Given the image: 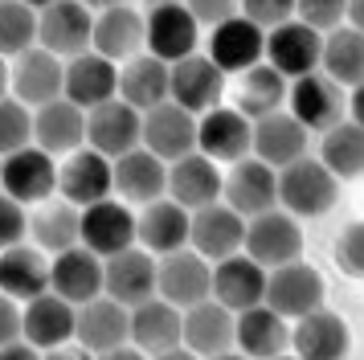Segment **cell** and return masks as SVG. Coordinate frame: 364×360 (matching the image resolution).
I'll return each instance as SVG.
<instances>
[{
	"instance_id": "36",
	"label": "cell",
	"mask_w": 364,
	"mask_h": 360,
	"mask_svg": "<svg viewBox=\"0 0 364 360\" xmlns=\"http://www.w3.org/2000/svg\"><path fill=\"white\" fill-rule=\"evenodd\" d=\"M95 49L111 62H127L139 49H148V16H139L132 4H119L95 16Z\"/></svg>"
},
{
	"instance_id": "25",
	"label": "cell",
	"mask_w": 364,
	"mask_h": 360,
	"mask_svg": "<svg viewBox=\"0 0 364 360\" xmlns=\"http://www.w3.org/2000/svg\"><path fill=\"white\" fill-rule=\"evenodd\" d=\"M200 21L184 0H168L148 9V49L164 62H181L188 53H197Z\"/></svg>"
},
{
	"instance_id": "40",
	"label": "cell",
	"mask_w": 364,
	"mask_h": 360,
	"mask_svg": "<svg viewBox=\"0 0 364 360\" xmlns=\"http://www.w3.org/2000/svg\"><path fill=\"white\" fill-rule=\"evenodd\" d=\"M340 86H360L364 82V29L356 25H340V29L323 33V65Z\"/></svg>"
},
{
	"instance_id": "16",
	"label": "cell",
	"mask_w": 364,
	"mask_h": 360,
	"mask_svg": "<svg viewBox=\"0 0 364 360\" xmlns=\"http://www.w3.org/2000/svg\"><path fill=\"white\" fill-rule=\"evenodd\" d=\"M266 303L274 311H282L287 319H299L307 311L323 307V275L303 258L287 262V266H274L270 282H266Z\"/></svg>"
},
{
	"instance_id": "22",
	"label": "cell",
	"mask_w": 364,
	"mask_h": 360,
	"mask_svg": "<svg viewBox=\"0 0 364 360\" xmlns=\"http://www.w3.org/2000/svg\"><path fill=\"white\" fill-rule=\"evenodd\" d=\"M197 147L217 164H237L254 156V119L237 107H213L200 115V139Z\"/></svg>"
},
{
	"instance_id": "11",
	"label": "cell",
	"mask_w": 364,
	"mask_h": 360,
	"mask_svg": "<svg viewBox=\"0 0 364 360\" xmlns=\"http://www.w3.org/2000/svg\"><path fill=\"white\" fill-rule=\"evenodd\" d=\"M58 193L74 205H95L115 193V160L102 156L99 147H78L70 152L62 172H58Z\"/></svg>"
},
{
	"instance_id": "54",
	"label": "cell",
	"mask_w": 364,
	"mask_h": 360,
	"mask_svg": "<svg viewBox=\"0 0 364 360\" xmlns=\"http://www.w3.org/2000/svg\"><path fill=\"white\" fill-rule=\"evenodd\" d=\"M144 4H148V9H156V4H168V0H144Z\"/></svg>"
},
{
	"instance_id": "35",
	"label": "cell",
	"mask_w": 364,
	"mask_h": 360,
	"mask_svg": "<svg viewBox=\"0 0 364 360\" xmlns=\"http://www.w3.org/2000/svg\"><path fill=\"white\" fill-rule=\"evenodd\" d=\"M188 238H193V209H184L172 196H160V201L144 205V213H139V245H148L151 254H172V250L188 245Z\"/></svg>"
},
{
	"instance_id": "17",
	"label": "cell",
	"mask_w": 364,
	"mask_h": 360,
	"mask_svg": "<svg viewBox=\"0 0 364 360\" xmlns=\"http://www.w3.org/2000/svg\"><path fill=\"white\" fill-rule=\"evenodd\" d=\"M209 58L225 74H246L250 65H258L266 58V29L258 21H250L246 13L230 16L209 33Z\"/></svg>"
},
{
	"instance_id": "51",
	"label": "cell",
	"mask_w": 364,
	"mask_h": 360,
	"mask_svg": "<svg viewBox=\"0 0 364 360\" xmlns=\"http://www.w3.org/2000/svg\"><path fill=\"white\" fill-rule=\"evenodd\" d=\"M348 25L364 29V0H348Z\"/></svg>"
},
{
	"instance_id": "20",
	"label": "cell",
	"mask_w": 364,
	"mask_h": 360,
	"mask_svg": "<svg viewBox=\"0 0 364 360\" xmlns=\"http://www.w3.org/2000/svg\"><path fill=\"white\" fill-rule=\"evenodd\" d=\"M160 295L176 307H193L200 299L213 295V266L200 250H172V254H160Z\"/></svg>"
},
{
	"instance_id": "13",
	"label": "cell",
	"mask_w": 364,
	"mask_h": 360,
	"mask_svg": "<svg viewBox=\"0 0 364 360\" xmlns=\"http://www.w3.org/2000/svg\"><path fill=\"white\" fill-rule=\"evenodd\" d=\"M246 226H250V217H242L230 201H213V205L193 213V238H188V245L200 250L209 262H221L230 254L246 250Z\"/></svg>"
},
{
	"instance_id": "5",
	"label": "cell",
	"mask_w": 364,
	"mask_h": 360,
	"mask_svg": "<svg viewBox=\"0 0 364 360\" xmlns=\"http://www.w3.org/2000/svg\"><path fill=\"white\" fill-rule=\"evenodd\" d=\"M246 254L258 258L266 270L274 266H287V262L303 258V229H299V217L291 209H266L258 217H250L246 226Z\"/></svg>"
},
{
	"instance_id": "33",
	"label": "cell",
	"mask_w": 364,
	"mask_h": 360,
	"mask_svg": "<svg viewBox=\"0 0 364 360\" xmlns=\"http://www.w3.org/2000/svg\"><path fill=\"white\" fill-rule=\"evenodd\" d=\"M307 123L299 119L295 111L291 115H262V119H254V156H262L266 164H274V168H287V164H295L307 156Z\"/></svg>"
},
{
	"instance_id": "34",
	"label": "cell",
	"mask_w": 364,
	"mask_h": 360,
	"mask_svg": "<svg viewBox=\"0 0 364 360\" xmlns=\"http://www.w3.org/2000/svg\"><path fill=\"white\" fill-rule=\"evenodd\" d=\"M0 287H4V295L29 303V299H37L53 287V262H46L41 245H4Z\"/></svg>"
},
{
	"instance_id": "3",
	"label": "cell",
	"mask_w": 364,
	"mask_h": 360,
	"mask_svg": "<svg viewBox=\"0 0 364 360\" xmlns=\"http://www.w3.org/2000/svg\"><path fill=\"white\" fill-rule=\"evenodd\" d=\"M266 62L279 65L287 78H303L323 65V33L307 25L303 16H291L274 29H266Z\"/></svg>"
},
{
	"instance_id": "21",
	"label": "cell",
	"mask_w": 364,
	"mask_h": 360,
	"mask_svg": "<svg viewBox=\"0 0 364 360\" xmlns=\"http://www.w3.org/2000/svg\"><path fill=\"white\" fill-rule=\"evenodd\" d=\"M242 217H258V213L279 205V168L266 164L262 156H246V160L230 164L225 176V196Z\"/></svg>"
},
{
	"instance_id": "2",
	"label": "cell",
	"mask_w": 364,
	"mask_h": 360,
	"mask_svg": "<svg viewBox=\"0 0 364 360\" xmlns=\"http://www.w3.org/2000/svg\"><path fill=\"white\" fill-rule=\"evenodd\" d=\"M132 340L144 348V356H197L184 344V307L168 303L164 295L132 307Z\"/></svg>"
},
{
	"instance_id": "24",
	"label": "cell",
	"mask_w": 364,
	"mask_h": 360,
	"mask_svg": "<svg viewBox=\"0 0 364 360\" xmlns=\"http://www.w3.org/2000/svg\"><path fill=\"white\" fill-rule=\"evenodd\" d=\"M225 70L209 58V53H188L181 62H172V98L188 107L193 115H205L221 107V95H225Z\"/></svg>"
},
{
	"instance_id": "41",
	"label": "cell",
	"mask_w": 364,
	"mask_h": 360,
	"mask_svg": "<svg viewBox=\"0 0 364 360\" xmlns=\"http://www.w3.org/2000/svg\"><path fill=\"white\" fill-rule=\"evenodd\" d=\"M319 160L328 164L340 180L364 176V123L344 119V123L328 127L323 139H319Z\"/></svg>"
},
{
	"instance_id": "8",
	"label": "cell",
	"mask_w": 364,
	"mask_h": 360,
	"mask_svg": "<svg viewBox=\"0 0 364 360\" xmlns=\"http://www.w3.org/2000/svg\"><path fill=\"white\" fill-rule=\"evenodd\" d=\"M50 291L70 299L74 307L107 295V258H102L99 250H90L86 242L53 254V287Z\"/></svg>"
},
{
	"instance_id": "4",
	"label": "cell",
	"mask_w": 364,
	"mask_h": 360,
	"mask_svg": "<svg viewBox=\"0 0 364 360\" xmlns=\"http://www.w3.org/2000/svg\"><path fill=\"white\" fill-rule=\"evenodd\" d=\"M86 144L99 147L102 156H127L144 144V111H135L127 98H107L86 111Z\"/></svg>"
},
{
	"instance_id": "38",
	"label": "cell",
	"mask_w": 364,
	"mask_h": 360,
	"mask_svg": "<svg viewBox=\"0 0 364 360\" xmlns=\"http://www.w3.org/2000/svg\"><path fill=\"white\" fill-rule=\"evenodd\" d=\"M37 144L53 156H70L86 144V107L74 98H53L46 107H37Z\"/></svg>"
},
{
	"instance_id": "39",
	"label": "cell",
	"mask_w": 364,
	"mask_h": 360,
	"mask_svg": "<svg viewBox=\"0 0 364 360\" xmlns=\"http://www.w3.org/2000/svg\"><path fill=\"white\" fill-rule=\"evenodd\" d=\"M82 205H74V201H41V209L33 213V238L46 254H62V250H70V245L82 242Z\"/></svg>"
},
{
	"instance_id": "28",
	"label": "cell",
	"mask_w": 364,
	"mask_h": 360,
	"mask_svg": "<svg viewBox=\"0 0 364 360\" xmlns=\"http://www.w3.org/2000/svg\"><path fill=\"white\" fill-rule=\"evenodd\" d=\"M115 193L127 205H151L168 193V160L156 156L151 147H132L127 156L115 160Z\"/></svg>"
},
{
	"instance_id": "27",
	"label": "cell",
	"mask_w": 364,
	"mask_h": 360,
	"mask_svg": "<svg viewBox=\"0 0 364 360\" xmlns=\"http://www.w3.org/2000/svg\"><path fill=\"white\" fill-rule=\"evenodd\" d=\"M352 348V332L348 324L328 307H315L307 315L295 319V332H291V352L303 360H340L348 356Z\"/></svg>"
},
{
	"instance_id": "43",
	"label": "cell",
	"mask_w": 364,
	"mask_h": 360,
	"mask_svg": "<svg viewBox=\"0 0 364 360\" xmlns=\"http://www.w3.org/2000/svg\"><path fill=\"white\" fill-rule=\"evenodd\" d=\"M29 144H37V107H29L17 95H4V102H0V147H4V156Z\"/></svg>"
},
{
	"instance_id": "15",
	"label": "cell",
	"mask_w": 364,
	"mask_h": 360,
	"mask_svg": "<svg viewBox=\"0 0 364 360\" xmlns=\"http://www.w3.org/2000/svg\"><path fill=\"white\" fill-rule=\"evenodd\" d=\"M74 340L82 344L90 356H107L115 344L132 340V307L119 303L115 295H99L78 307V332Z\"/></svg>"
},
{
	"instance_id": "12",
	"label": "cell",
	"mask_w": 364,
	"mask_h": 360,
	"mask_svg": "<svg viewBox=\"0 0 364 360\" xmlns=\"http://www.w3.org/2000/svg\"><path fill=\"white\" fill-rule=\"evenodd\" d=\"M9 86L29 107H46V102L66 95V58H58L46 46L25 49V53L13 58V82Z\"/></svg>"
},
{
	"instance_id": "18",
	"label": "cell",
	"mask_w": 364,
	"mask_h": 360,
	"mask_svg": "<svg viewBox=\"0 0 364 360\" xmlns=\"http://www.w3.org/2000/svg\"><path fill=\"white\" fill-rule=\"evenodd\" d=\"M168 196L172 201H181L184 209H205V205H213L225 196V176H221V168H217L213 156H205V152H188L181 160L168 164Z\"/></svg>"
},
{
	"instance_id": "19",
	"label": "cell",
	"mask_w": 364,
	"mask_h": 360,
	"mask_svg": "<svg viewBox=\"0 0 364 360\" xmlns=\"http://www.w3.org/2000/svg\"><path fill=\"white\" fill-rule=\"evenodd\" d=\"M107 295H115L119 303H144L151 295H160V254H151L148 245H127L107 258Z\"/></svg>"
},
{
	"instance_id": "44",
	"label": "cell",
	"mask_w": 364,
	"mask_h": 360,
	"mask_svg": "<svg viewBox=\"0 0 364 360\" xmlns=\"http://www.w3.org/2000/svg\"><path fill=\"white\" fill-rule=\"evenodd\" d=\"M29 233H33V217L25 213V201H17V196L4 193V201H0V242L4 245H21Z\"/></svg>"
},
{
	"instance_id": "42",
	"label": "cell",
	"mask_w": 364,
	"mask_h": 360,
	"mask_svg": "<svg viewBox=\"0 0 364 360\" xmlns=\"http://www.w3.org/2000/svg\"><path fill=\"white\" fill-rule=\"evenodd\" d=\"M37 33H41V9L25 4V0H4V9H0V49H4V58H17L25 49H33Z\"/></svg>"
},
{
	"instance_id": "10",
	"label": "cell",
	"mask_w": 364,
	"mask_h": 360,
	"mask_svg": "<svg viewBox=\"0 0 364 360\" xmlns=\"http://www.w3.org/2000/svg\"><path fill=\"white\" fill-rule=\"evenodd\" d=\"M197 139H200V119L188 107H181L176 98L144 111V147L164 156L168 164L197 152Z\"/></svg>"
},
{
	"instance_id": "52",
	"label": "cell",
	"mask_w": 364,
	"mask_h": 360,
	"mask_svg": "<svg viewBox=\"0 0 364 360\" xmlns=\"http://www.w3.org/2000/svg\"><path fill=\"white\" fill-rule=\"evenodd\" d=\"M95 13H107V9H119V4H127V0H86Z\"/></svg>"
},
{
	"instance_id": "29",
	"label": "cell",
	"mask_w": 364,
	"mask_h": 360,
	"mask_svg": "<svg viewBox=\"0 0 364 360\" xmlns=\"http://www.w3.org/2000/svg\"><path fill=\"white\" fill-rule=\"evenodd\" d=\"M66 98H74L86 111L107 98H119V65L99 49L66 58Z\"/></svg>"
},
{
	"instance_id": "48",
	"label": "cell",
	"mask_w": 364,
	"mask_h": 360,
	"mask_svg": "<svg viewBox=\"0 0 364 360\" xmlns=\"http://www.w3.org/2000/svg\"><path fill=\"white\" fill-rule=\"evenodd\" d=\"M188 9H193V16H197L200 25H221V21H230V16H237V9H242V0H184Z\"/></svg>"
},
{
	"instance_id": "31",
	"label": "cell",
	"mask_w": 364,
	"mask_h": 360,
	"mask_svg": "<svg viewBox=\"0 0 364 360\" xmlns=\"http://www.w3.org/2000/svg\"><path fill=\"white\" fill-rule=\"evenodd\" d=\"M291 319L274 311L270 303L237 311V352H246L254 360H274L291 348Z\"/></svg>"
},
{
	"instance_id": "23",
	"label": "cell",
	"mask_w": 364,
	"mask_h": 360,
	"mask_svg": "<svg viewBox=\"0 0 364 360\" xmlns=\"http://www.w3.org/2000/svg\"><path fill=\"white\" fill-rule=\"evenodd\" d=\"M82 242L90 250H99L102 258H111L119 250L139 242V217L132 213V205L119 196V201H95L82 209Z\"/></svg>"
},
{
	"instance_id": "6",
	"label": "cell",
	"mask_w": 364,
	"mask_h": 360,
	"mask_svg": "<svg viewBox=\"0 0 364 360\" xmlns=\"http://www.w3.org/2000/svg\"><path fill=\"white\" fill-rule=\"evenodd\" d=\"M95 9L86 0H53L50 9H41V33L37 41L53 49L58 58H74L95 49Z\"/></svg>"
},
{
	"instance_id": "37",
	"label": "cell",
	"mask_w": 364,
	"mask_h": 360,
	"mask_svg": "<svg viewBox=\"0 0 364 360\" xmlns=\"http://www.w3.org/2000/svg\"><path fill=\"white\" fill-rule=\"evenodd\" d=\"M291 98V78L282 74L279 65L258 62L250 65L246 74H237V86H233V107L250 119H262V115H274Z\"/></svg>"
},
{
	"instance_id": "14",
	"label": "cell",
	"mask_w": 364,
	"mask_h": 360,
	"mask_svg": "<svg viewBox=\"0 0 364 360\" xmlns=\"http://www.w3.org/2000/svg\"><path fill=\"white\" fill-rule=\"evenodd\" d=\"M237 311H230L221 299H200L184 307V344L197 356H230L237 348Z\"/></svg>"
},
{
	"instance_id": "1",
	"label": "cell",
	"mask_w": 364,
	"mask_h": 360,
	"mask_svg": "<svg viewBox=\"0 0 364 360\" xmlns=\"http://www.w3.org/2000/svg\"><path fill=\"white\" fill-rule=\"evenodd\" d=\"M340 201V176L323 160H303L279 168V205L295 217H323Z\"/></svg>"
},
{
	"instance_id": "26",
	"label": "cell",
	"mask_w": 364,
	"mask_h": 360,
	"mask_svg": "<svg viewBox=\"0 0 364 360\" xmlns=\"http://www.w3.org/2000/svg\"><path fill=\"white\" fill-rule=\"evenodd\" d=\"M266 282H270V270L258 258H250L246 250L213 262V299H221L230 311L266 303Z\"/></svg>"
},
{
	"instance_id": "46",
	"label": "cell",
	"mask_w": 364,
	"mask_h": 360,
	"mask_svg": "<svg viewBox=\"0 0 364 360\" xmlns=\"http://www.w3.org/2000/svg\"><path fill=\"white\" fill-rule=\"evenodd\" d=\"M336 258L344 266L348 275L364 278V221H352V226L340 233V242H336Z\"/></svg>"
},
{
	"instance_id": "50",
	"label": "cell",
	"mask_w": 364,
	"mask_h": 360,
	"mask_svg": "<svg viewBox=\"0 0 364 360\" xmlns=\"http://www.w3.org/2000/svg\"><path fill=\"white\" fill-rule=\"evenodd\" d=\"M348 115H352L356 123H364V82L352 86V95H348Z\"/></svg>"
},
{
	"instance_id": "30",
	"label": "cell",
	"mask_w": 364,
	"mask_h": 360,
	"mask_svg": "<svg viewBox=\"0 0 364 360\" xmlns=\"http://www.w3.org/2000/svg\"><path fill=\"white\" fill-rule=\"evenodd\" d=\"M119 98H127L135 111H151L172 98V62L156 53H135L119 70Z\"/></svg>"
},
{
	"instance_id": "7",
	"label": "cell",
	"mask_w": 364,
	"mask_h": 360,
	"mask_svg": "<svg viewBox=\"0 0 364 360\" xmlns=\"http://www.w3.org/2000/svg\"><path fill=\"white\" fill-rule=\"evenodd\" d=\"M58 164H53V152H46L41 144H29L21 152H9L4 156V168H0V180H4V193L25 201V205H41L58 193Z\"/></svg>"
},
{
	"instance_id": "32",
	"label": "cell",
	"mask_w": 364,
	"mask_h": 360,
	"mask_svg": "<svg viewBox=\"0 0 364 360\" xmlns=\"http://www.w3.org/2000/svg\"><path fill=\"white\" fill-rule=\"evenodd\" d=\"M78 332V307L58 291H46L25 303V340H33L41 352H53L58 344L74 340Z\"/></svg>"
},
{
	"instance_id": "9",
	"label": "cell",
	"mask_w": 364,
	"mask_h": 360,
	"mask_svg": "<svg viewBox=\"0 0 364 360\" xmlns=\"http://www.w3.org/2000/svg\"><path fill=\"white\" fill-rule=\"evenodd\" d=\"M291 111L307 123L311 131H323L344 123V111H348V98H344V86L331 78L328 70H311L303 78H291Z\"/></svg>"
},
{
	"instance_id": "49",
	"label": "cell",
	"mask_w": 364,
	"mask_h": 360,
	"mask_svg": "<svg viewBox=\"0 0 364 360\" xmlns=\"http://www.w3.org/2000/svg\"><path fill=\"white\" fill-rule=\"evenodd\" d=\"M17 340H25V307H21V299L4 295V303H0V344H17Z\"/></svg>"
},
{
	"instance_id": "47",
	"label": "cell",
	"mask_w": 364,
	"mask_h": 360,
	"mask_svg": "<svg viewBox=\"0 0 364 360\" xmlns=\"http://www.w3.org/2000/svg\"><path fill=\"white\" fill-rule=\"evenodd\" d=\"M299 9V0H242V13L250 21H258L262 29H274L282 21H291Z\"/></svg>"
},
{
	"instance_id": "53",
	"label": "cell",
	"mask_w": 364,
	"mask_h": 360,
	"mask_svg": "<svg viewBox=\"0 0 364 360\" xmlns=\"http://www.w3.org/2000/svg\"><path fill=\"white\" fill-rule=\"evenodd\" d=\"M25 4H33V9H50L53 0H25Z\"/></svg>"
},
{
	"instance_id": "45",
	"label": "cell",
	"mask_w": 364,
	"mask_h": 360,
	"mask_svg": "<svg viewBox=\"0 0 364 360\" xmlns=\"http://www.w3.org/2000/svg\"><path fill=\"white\" fill-rule=\"evenodd\" d=\"M295 16H303L319 33H331L348 21V0H299Z\"/></svg>"
}]
</instances>
